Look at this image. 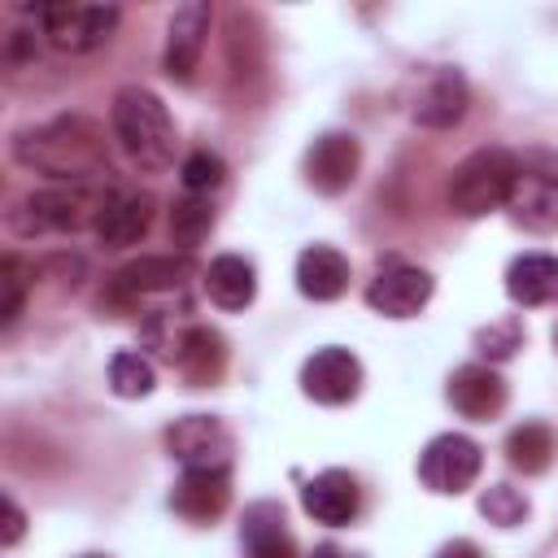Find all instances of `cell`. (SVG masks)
I'll use <instances>...</instances> for the list:
<instances>
[{
	"instance_id": "1",
	"label": "cell",
	"mask_w": 558,
	"mask_h": 558,
	"mask_svg": "<svg viewBox=\"0 0 558 558\" xmlns=\"http://www.w3.org/2000/svg\"><path fill=\"white\" fill-rule=\"evenodd\" d=\"M13 157L57 183H87L105 174V140L87 118H52L13 140Z\"/></svg>"
},
{
	"instance_id": "2",
	"label": "cell",
	"mask_w": 558,
	"mask_h": 558,
	"mask_svg": "<svg viewBox=\"0 0 558 558\" xmlns=\"http://www.w3.org/2000/svg\"><path fill=\"white\" fill-rule=\"evenodd\" d=\"M113 140L140 170H166L174 161V122L148 87H122L109 105Z\"/></svg>"
},
{
	"instance_id": "3",
	"label": "cell",
	"mask_w": 558,
	"mask_h": 558,
	"mask_svg": "<svg viewBox=\"0 0 558 558\" xmlns=\"http://www.w3.org/2000/svg\"><path fill=\"white\" fill-rule=\"evenodd\" d=\"M514 174H519V157L510 148H497V144L475 148L449 174V187H445L449 209L462 218H484V214L501 209L510 201Z\"/></svg>"
},
{
	"instance_id": "4",
	"label": "cell",
	"mask_w": 558,
	"mask_h": 558,
	"mask_svg": "<svg viewBox=\"0 0 558 558\" xmlns=\"http://www.w3.org/2000/svg\"><path fill=\"white\" fill-rule=\"evenodd\" d=\"M105 196L92 192L87 183H57V187H39L31 192L17 209H13V227L35 235V231H78L92 227L100 214Z\"/></svg>"
},
{
	"instance_id": "5",
	"label": "cell",
	"mask_w": 558,
	"mask_h": 558,
	"mask_svg": "<svg viewBox=\"0 0 558 558\" xmlns=\"http://www.w3.org/2000/svg\"><path fill=\"white\" fill-rule=\"evenodd\" d=\"M118 4H83V0H61V4H39V31L57 52L83 57L96 52L113 26H118Z\"/></svg>"
},
{
	"instance_id": "6",
	"label": "cell",
	"mask_w": 558,
	"mask_h": 558,
	"mask_svg": "<svg viewBox=\"0 0 558 558\" xmlns=\"http://www.w3.org/2000/svg\"><path fill=\"white\" fill-rule=\"evenodd\" d=\"M506 209L527 231H554L558 227V157L549 153L523 157Z\"/></svg>"
},
{
	"instance_id": "7",
	"label": "cell",
	"mask_w": 558,
	"mask_h": 558,
	"mask_svg": "<svg viewBox=\"0 0 558 558\" xmlns=\"http://www.w3.org/2000/svg\"><path fill=\"white\" fill-rule=\"evenodd\" d=\"M480 466H484L480 445H475L471 436H462V432H445V436H436V440L423 449V458H418V480H423L432 493H440V497H458V493H466V488L480 480Z\"/></svg>"
},
{
	"instance_id": "8",
	"label": "cell",
	"mask_w": 558,
	"mask_h": 558,
	"mask_svg": "<svg viewBox=\"0 0 558 558\" xmlns=\"http://www.w3.org/2000/svg\"><path fill=\"white\" fill-rule=\"evenodd\" d=\"M166 449L179 458L183 471H222L227 475L235 440L214 414H187L166 432Z\"/></svg>"
},
{
	"instance_id": "9",
	"label": "cell",
	"mask_w": 558,
	"mask_h": 558,
	"mask_svg": "<svg viewBox=\"0 0 558 558\" xmlns=\"http://www.w3.org/2000/svg\"><path fill=\"white\" fill-rule=\"evenodd\" d=\"M357 388H362V362L340 344L314 349L301 366V392L318 405H344L357 397Z\"/></svg>"
},
{
	"instance_id": "10",
	"label": "cell",
	"mask_w": 558,
	"mask_h": 558,
	"mask_svg": "<svg viewBox=\"0 0 558 558\" xmlns=\"http://www.w3.org/2000/svg\"><path fill=\"white\" fill-rule=\"evenodd\" d=\"M432 301V275L410 262H388L366 288V305L384 318H414Z\"/></svg>"
},
{
	"instance_id": "11",
	"label": "cell",
	"mask_w": 558,
	"mask_h": 558,
	"mask_svg": "<svg viewBox=\"0 0 558 558\" xmlns=\"http://www.w3.org/2000/svg\"><path fill=\"white\" fill-rule=\"evenodd\" d=\"M209 4L205 0H187L170 13V26H166V74L174 83H192L196 65H201V52H205V39H209Z\"/></svg>"
},
{
	"instance_id": "12",
	"label": "cell",
	"mask_w": 558,
	"mask_h": 558,
	"mask_svg": "<svg viewBox=\"0 0 558 558\" xmlns=\"http://www.w3.org/2000/svg\"><path fill=\"white\" fill-rule=\"evenodd\" d=\"M357 166H362V148L353 135L344 131H327L310 144L305 153V179L310 187H318L323 196H340L353 179H357Z\"/></svg>"
},
{
	"instance_id": "13",
	"label": "cell",
	"mask_w": 558,
	"mask_h": 558,
	"mask_svg": "<svg viewBox=\"0 0 558 558\" xmlns=\"http://www.w3.org/2000/svg\"><path fill=\"white\" fill-rule=\"evenodd\" d=\"M153 227V196L148 192H135V187H122V192H109L96 222H92V235L105 244V248H126V244H140Z\"/></svg>"
},
{
	"instance_id": "14",
	"label": "cell",
	"mask_w": 558,
	"mask_h": 558,
	"mask_svg": "<svg viewBox=\"0 0 558 558\" xmlns=\"http://www.w3.org/2000/svg\"><path fill=\"white\" fill-rule=\"evenodd\" d=\"M449 405H453L462 418H475V423L497 418V414L506 410V379H501L493 366H480V362L458 366V371L449 375Z\"/></svg>"
},
{
	"instance_id": "15",
	"label": "cell",
	"mask_w": 558,
	"mask_h": 558,
	"mask_svg": "<svg viewBox=\"0 0 558 558\" xmlns=\"http://www.w3.org/2000/svg\"><path fill=\"white\" fill-rule=\"evenodd\" d=\"M301 506H305L318 523L344 527V523H353V514L362 510V488H357V480H353L349 471H323V475H314V480L301 488Z\"/></svg>"
},
{
	"instance_id": "16",
	"label": "cell",
	"mask_w": 558,
	"mask_h": 558,
	"mask_svg": "<svg viewBox=\"0 0 558 558\" xmlns=\"http://www.w3.org/2000/svg\"><path fill=\"white\" fill-rule=\"evenodd\" d=\"M462 113H466V78L453 70H436L423 83V92L414 96V122L418 126L445 131V126L462 122Z\"/></svg>"
},
{
	"instance_id": "17",
	"label": "cell",
	"mask_w": 558,
	"mask_h": 558,
	"mask_svg": "<svg viewBox=\"0 0 558 558\" xmlns=\"http://www.w3.org/2000/svg\"><path fill=\"white\" fill-rule=\"evenodd\" d=\"M296 288L310 301H336L349 288V257L331 244H310L296 257Z\"/></svg>"
},
{
	"instance_id": "18",
	"label": "cell",
	"mask_w": 558,
	"mask_h": 558,
	"mask_svg": "<svg viewBox=\"0 0 558 558\" xmlns=\"http://www.w3.org/2000/svg\"><path fill=\"white\" fill-rule=\"evenodd\" d=\"M506 292L519 305H554L558 301V257L549 253H523L506 270Z\"/></svg>"
},
{
	"instance_id": "19",
	"label": "cell",
	"mask_w": 558,
	"mask_h": 558,
	"mask_svg": "<svg viewBox=\"0 0 558 558\" xmlns=\"http://www.w3.org/2000/svg\"><path fill=\"white\" fill-rule=\"evenodd\" d=\"M205 292H209V301L218 310H244V305H253V296H257V270H253V262L240 257V253L214 257L209 270H205Z\"/></svg>"
},
{
	"instance_id": "20",
	"label": "cell",
	"mask_w": 558,
	"mask_h": 558,
	"mask_svg": "<svg viewBox=\"0 0 558 558\" xmlns=\"http://www.w3.org/2000/svg\"><path fill=\"white\" fill-rule=\"evenodd\" d=\"M227 501H231V488H227L222 471H183V480H179V488L170 497V506L192 523L218 519L227 510Z\"/></svg>"
},
{
	"instance_id": "21",
	"label": "cell",
	"mask_w": 558,
	"mask_h": 558,
	"mask_svg": "<svg viewBox=\"0 0 558 558\" xmlns=\"http://www.w3.org/2000/svg\"><path fill=\"white\" fill-rule=\"evenodd\" d=\"M170 357L179 362V371H183L192 384H214V379L222 375L227 349H222V336H218V331H209V327H187V331L174 340Z\"/></svg>"
},
{
	"instance_id": "22",
	"label": "cell",
	"mask_w": 558,
	"mask_h": 558,
	"mask_svg": "<svg viewBox=\"0 0 558 558\" xmlns=\"http://www.w3.org/2000/svg\"><path fill=\"white\" fill-rule=\"evenodd\" d=\"M183 275H187V257H170V253L166 257H140L113 275V288L122 296H153V292L179 288Z\"/></svg>"
},
{
	"instance_id": "23",
	"label": "cell",
	"mask_w": 558,
	"mask_h": 558,
	"mask_svg": "<svg viewBox=\"0 0 558 558\" xmlns=\"http://www.w3.org/2000/svg\"><path fill=\"white\" fill-rule=\"evenodd\" d=\"M554 449H558V445H554V432H549L545 423H523V427H514L510 440H506V453H510V462H514L523 475L549 471Z\"/></svg>"
},
{
	"instance_id": "24",
	"label": "cell",
	"mask_w": 558,
	"mask_h": 558,
	"mask_svg": "<svg viewBox=\"0 0 558 558\" xmlns=\"http://www.w3.org/2000/svg\"><path fill=\"white\" fill-rule=\"evenodd\" d=\"M248 536V558H296L292 536L283 532V514L275 506H257L244 523Z\"/></svg>"
},
{
	"instance_id": "25",
	"label": "cell",
	"mask_w": 558,
	"mask_h": 558,
	"mask_svg": "<svg viewBox=\"0 0 558 558\" xmlns=\"http://www.w3.org/2000/svg\"><path fill=\"white\" fill-rule=\"evenodd\" d=\"M214 227V205L205 196H183L174 209H170V240L179 248H196Z\"/></svg>"
},
{
	"instance_id": "26",
	"label": "cell",
	"mask_w": 558,
	"mask_h": 558,
	"mask_svg": "<svg viewBox=\"0 0 558 558\" xmlns=\"http://www.w3.org/2000/svg\"><path fill=\"white\" fill-rule=\"evenodd\" d=\"M109 384H113L118 397H148V392L157 388V371H153V362L140 357V353H113V362H109Z\"/></svg>"
},
{
	"instance_id": "27",
	"label": "cell",
	"mask_w": 558,
	"mask_h": 558,
	"mask_svg": "<svg viewBox=\"0 0 558 558\" xmlns=\"http://www.w3.org/2000/svg\"><path fill=\"white\" fill-rule=\"evenodd\" d=\"M26 292H31V270H26V262L13 257V253H4V262H0V327H13V323H17Z\"/></svg>"
},
{
	"instance_id": "28",
	"label": "cell",
	"mask_w": 558,
	"mask_h": 558,
	"mask_svg": "<svg viewBox=\"0 0 558 558\" xmlns=\"http://www.w3.org/2000/svg\"><path fill=\"white\" fill-rule=\"evenodd\" d=\"M480 510L488 514V523H497V527H514V523H523L527 501H523V493H514L510 484H493V488L480 497Z\"/></svg>"
},
{
	"instance_id": "29",
	"label": "cell",
	"mask_w": 558,
	"mask_h": 558,
	"mask_svg": "<svg viewBox=\"0 0 558 558\" xmlns=\"http://www.w3.org/2000/svg\"><path fill=\"white\" fill-rule=\"evenodd\" d=\"M222 174H227V166H222V157L218 153H192L187 161H183V187H187V196H205V192H214L218 183H222Z\"/></svg>"
},
{
	"instance_id": "30",
	"label": "cell",
	"mask_w": 558,
	"mask_h": 558,
	"mask_svg": "<svg viewBox=\"0 0 558 558\" xmlns=\"http://www.w3.org/2000/svg\"><path fill=\"white\" fill-rule=\"evenodd\" d=\"M480 344H484V353H493V357H510V353L519 349V327H514V323L488 327V331H480Z\"/></svg>"
},
{
	"instance_id": "31",
	"label": "cell",
	"mask_w": 558,
	"mask_h": 558,
	"mask_svg": "<svg viewBox=\"0 0 558 558\" xmlns=\"http://www.w3.org/2000/svg\"><path fill=\"white\" fill-rule=\"evenodd\" d=\"M22 532H26V514H22V506L13 497H4L0 501V545L13 549L22 541Z\"/></svg>"
},
{
	"instance_id": "32",
	"label": "cell",
	"mask_w": 558,
	"mask_h": 558,
	"mask_svg": "<svg viewBox=\"0 0 558 558\" xmlns=\"http://www.w3.org/2000/svg\"><path fill=\"white\" fill-rule=\"evenodd\" d=\"M436 558H484L471 541H449V545H440V554Z\"/></svg>"
},
{
	"instance_id": "33",
	"label": "cell",
	"mask_w": 558,
	"mask_h": 558,
	"mask_svg": "<svg viewBox=\"0 0 558 558\" xmlns=\"http://www.w3.org/2000/svg\"><path fill=\"white\" fill-rule=\"evenodd\" d=\"M310 558H357V554H349V549H336V545H318Z\"/></svg>"
},
{
	"instance_id": "34",
	"label": "cell",
	"mask_w": 558,
	"mask_h": 558,
	"mask_svg": "<svg viewBox=\"0 0 558 558\" xmlns=\"http://www.w3.org/2000/svg\"><path fill=\"white\" fill-rule=\"evenodd\" d=\"M554 349H558V327H554Z\"/></svg>"
},
{
	"instance_id": "35",
	"label": "cell",
	"mask_w": 558,
	"mask_h": 558,
	"mask_svg": "<svg viewBox=\"0 0 558 558\" xmlns=\"http://www.w3.org/2000/svg\"><path fill=\"white\" fill-rule=\"evenodd\" d=\"M92 558H96V554H92Z\"/></svg>"
}]
</instances>
